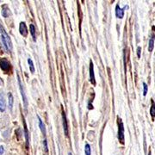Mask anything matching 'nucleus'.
Segmentation results:
<instances>
[{"mask_svg": "<svg viewBox=\"0 0 155 155\" xmlns=\"http://www.w3.org/2000/svg\"><path fill=\"white\" fill-rule=\"evenodd\" d=\"M141 47H138V48H137V57L138 58L141 57Z\"/></svg>", "mask_w": 155, "mask_h": 155, "instance_id": "obj_20", "label": "nucleus"}, {"mask_svg": "<svg viewBox=\"0 0 155 155\" xmlns=\"http://www.w3.org/2000/svg\"><path fill=\"white\" fill-rule=\"evenodd\" d=\"M19 30H20V34H21L23 36H24V37H26V36L28 35V34H29L28 29H27V26H26L25 23H23V22L20 23Z\"/></svg>", "mask_w": 155, "mask_h": 155, "instance_id": "obj_7", "label": "nucleus"}, {"mask_svg": "<svg viewBox=\"0 0 155 155\" xmlns=\"http://www.w3.org/2000/svg\"><path fill=\"white\" fill-rule=\"evenodd\" d=\"M84 153L85 155H90L91 154V149L89 144H86L85 147H84Z\"/></svg>", "mask_w": 155, "mask_h": 155, "instance_id": "obj_15", "label": "nucleus"}, {"mask_svg": "<svg viewBox=\"0 0 155 155\" xmlns=\"http://www.w3.org/2000/svg\"><path fill=\"white\" fill-rule=\"evenodd\" d=\"M68 155H72V153H68Z\"/></svg>", "mask_w": 155, "mask_h": 155, "instance_id": "obj_23", "label": "nucleus"}, {"mask_svg": "<svg viewBox=\"0 0 155 155\" xmlns=\"http://www.w3.org/2000/svg\"><path fill=\"white\" fill-rule=\"evenodd\" d=\"M150 115H151L153 119L155 117V103L153 101H152V106L150 109Z\"/></svg>", "mask_w": 155, "mask_h": 155, "instance_id": "obj_13", "label": "nucleus"}, {"mask_svg": "<svg viewBox=\"0 0 155 155\" xmlns=\"http://www.w3.org/2000/svg\"><path fill=\"white\" fill-rule=\"evenodd\" d=\"M154 47V37H152L149 40V45H148V51L152 52Z\"/></svg>", "mask_w": 155, "mask_h": 155, "instance_id": "obj_12", "label": "nucleus"}, {"mask_svg": "<svg viewBox=\"0 0 155 155\" xmlns=\"http://www.w3.org/2000/svg\"><path fill=\"white\" fill-rule=\"evenodd\" d=\"M38 121H39V127H40V129H41V131L42 132V134L45 135H46V128H45V125H44V123H42V121H41V119L38 116Z\"/></svg>", "mask_w": 155, "mask_h": 155, "instance_id": "obj_10", "label": "nucleus"}, {"mask_svg": "<svg viewBox=\"0 0 155 155\" xmlns=\"http://www.w3.org/2000/svg\"><path fill=\"white\" fill-rule=\"evenodd\" d=\"M147 93V85L146 83H143V95L146 96Z\"/></svg>", "mask_w": 155, "mask_h": 155, "instance_id": "obj_19", "label": "nucleus"}, {"mask_svg": "<svg viewBox=\"0 0 155 155\" xmlns=\"http://www.w3.org/2000/svg\"><path fill=\"white\" fill-rule=\"evenodd\" d=\"M5 109H6V103H5V96L3 94H0V111L4 112Z\"/></svg>", "mask_w": 155, "mask_h": 155, "instance_id": "obj_9", "label": "nucleus"}, {"mask_svg": "<svg viewBox=\"0 0 155 155\" xmlns=\"http://www.w3.org/2000/svg\"><path fill=\"white\" fill-rule=\"evenodd\" d=\"M29 30H30V33H31V35H32V37H33V40L35 41H36V37H35V26L33 25V24H30L29 26Z\"/></svg>", "mask_w": 155, "mask_h": 155, "instance_id": "obj_14", "label": "nucleus"}, {"mask_svg": "<svg viewBox=\"0 0 155 155\" xmlns=\"http://www.w3.org/2000/svg\"><path fill=\"white\" fill-rule=\"evenodd\" d=\"M0 67L3 71H7L10 70L11 68V65H10V62L7 60L6 59H2L0 60Z\"/></svg>", "mask_w": 155, "mask_h": 155, "instance_id": "obj_4", "label": "nucleus"}, {"mask_svg": "<svg viewBox=\"0 0 155 155\" xmlns=\"http://www.w3.org/2000/svg\"><path fill=\"white\" fill-rule=\"evenodd\" d=\"M0 38L3 42L4 46L5 47L7 50L11 52L12 50V43H11V40L10 38L9 35L7 34L6 31L5 30V29L0 25Z\"/></svg>", "mask_w": 155, "mask_h": 155, "instance_id": "obj_1", "label": "nucleus"}, {"mask_svg": "<svg viewBox=\"0 0 155 155\" xmlns=\"http://www.w3.org/2000/svg\"><path fill=\"white\" fill-rule=\"evenodd\" d=\"M44 148H45V152L47 153V141H44Z\"/></svg>", "mask_w": 155, "mask_h": 155, "instance_id": "obj_22", "label": "nucleus"}, {"mask_svg": "<svg viewBox=\"0 0 155 155\" xmlns=\"http://www.w3.org/2000/svg\"><path fill=\"white\" fill-rule=\"evenodd\" d=\"M148 155H151V153H148Z\"/></svg>", "mask_w": 155, "mask_h": 155, "instance_id": "obj_24", "label": "nucleus"}, {"mask_svg": "<svg viewBox=\"0 0 155 155\" xmlns=\"http://www.w3.org/2000/svg\"><path fill=\"white\" fill-rule=\"evenodd\" d=\"M118 139L120 142L123 144L124 143V127H123V121L121 118H118Z\"/></svg>", "mask_w": 155, "mask_h": 155, "instance_id": "obj_2", "label": "nucleus"}, {"mask_svg": "<svg viewBox=\"0 0 155 155\" xmlns=\"http://www.w3.org/2000/svg\"><path fill=\"white\" fill-rule=\"evenodd\" d=\"M127 8H128V6H125L123 9H122V8H120L119 5H117L116 7V17H117L118 18H123V16H124V10L127 9Z\"/></svg>", "mask_w": 155, "mask_h": 155, "instance_id": "obj_8", "label": "nucleus"}, {"mask_svg": "<svg viewBox=\"0 0 155 155\" xmlns=\"http://www.w3.org/2000/svg\"><path fill=\"white\" fill-rule=\"evenodd\" d=\"M17 81L19 83V88L20 90H21V94H22V97H23V103H24V107L27 108L28 106V100H27V97H26L25 92H24V90H23V84L21 82V78H20L19 75H17Z\"/></svg>", "mask_w": 155, "mask_h": 155, "instance_id": "obj_3", "label": "nucleus"}, {"mask_svg": "<svg viewBox=\"0 0 155 155\" xmlns=\"http://www.w3.org/2000/svg\"><path fill=\"white\" fill-rule=\"evenodd\" d=\"M23 123H24V132H25L26 142H27V146H29V131H28V129H27V126H26V123L24 121H23Z\"/></svg>", "mask_w": 155, "mask_h": 155, "instance_id": "obj_16", "label": "nucleus"}, {"mask_svg": "<svg viewBox=\"0 0 155 155\" xmlns=\"http://www.w3.org/2000/svg\"><path fill=\"white\" fill-rule=\"evenodd\" d=\"M62 121H63V129H64L65 135V136H68V123H67V119H66L64 110L62 111Z\"/></svg>", "mask_w": 155, "mask_h": 155, "instance_id": "obj_6", "label": "nucleus"}, {"mask_svg": "<svg viewBox=\"0 0 155 155\" xmlns=\"http://www.w3.org/2000/svg\"><path fill=\"white\" fill-rule=\"evenodd\" d=\"M2 15L4 16V17H8L9 15H10V11L8 9H3L2 11Z\"/></svg>", "mask_w": 155, "mask_h": 155, "instance_id": "obj_18", "label": "nucleus"}, {"mask_svg": "<svg viewBox=\"0 0 155 155\" xmlns=\"http://www.w3.org/2000/svg\"><path fill=\"white\" fill-rule=\"evenodd\" d=\"M4 152H5V149H4V147H0V155H3L4 153Z\"/></svg>", "mask_w": 155, "mask_h": 155, "instance_id": "obj_21", "label": "nucleus"}, {"mask_svg": "<svg viewBox=\"0 0 155 155\" xmlns=\"http://www.w3.org/2000/svg\"><path fill=\"white\" fill-rule=\"evenodd\" d=\"M90 81L93 85L96 84L95 74H94V65H93V62L91 60H90Z\"/></svg>", "mask_w": 155, "mask_h": 155, "instance_id": "obj_5", "label": "nucleus"}, {"mask_svg": "<svg viewBox=\"0 0 155 155\" xmlns=\"http://www.w3.org/2000/svg\"><path fill=\"white\" fill-rule=\"evenodd\" d=\"M28 63H29V69H30V71L34 73L35 72V66H34V63H33V61L30 59H28Z\"/></svg>", "mask_w": 155, "mask_h": 155, "instance_id": "obj_17", "label": "nucleus"}, {"mask_svg": "<svg viewBox=\"0 0 155 155\" xmlns=\"http://www.w3.org/2000/svg\"><path fill=\"white\" fill-rule=\"evenodd\" d=\"M8 98H9V107L11 110H12L13 108V103H14V98H13L12 94L10 92L8 93Z\"/></svg>", "mask_w": 155, "mask_h": 155, "instance_id": "obj_11", "label": "nucleus"}]
</instances>
